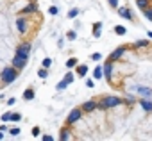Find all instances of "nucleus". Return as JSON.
Listing matches in <instances>:
<instances>
[{"mask_svg": "<svg viewBox=\"0 0 152 141\" xmlns=\"http://www.w3.org/2000/svg\"><path fill=\"white\" fill-rule=\"evenodd\" d=\"M77 73L83 77V75H86L88 73V66L86 64H81V66H77Z\"/></svg>", "mask_w": 152, "mask_h": 141, "instance_id": "obj_12", "label": "nucleus"}, {"mask_svg": "<svg viewBox=\"0 0 152 141\" xmlns=\"http://www.w3.org/2000/svg\"><path fill=\"white\" fill-rule=\"evenodd\" d=\"M124 52H125V47H120V48H116L115 52H111V55H109V59H107V61H109V63H115V61H116V59H118V57H120Z\"/></svg>", "mask_w": 152, "mask_h": 141, "instance_id": "obj_7", "label": "nucleus"}, {"mask_svg": "<svg viewBox=\"0 0 152 141\" xmlns=\"http://www.w3.org/2000/svg\"><path fill=\"white\" fill-rule=\"evenodd\" d=\"M2 121H4V123H7V121H11V113H9V111L2 114Z\"/></svg>", "mask_w": 152, "mask_h": 141, "instance_id": "obj_20", "label": "nucleus"}, {"mask_svg": "<svg viewBox=\"0 0 152 141\" xmlns=\"http://www.w3.org/2000/svg\"><path fill=\"white\" fill-rule=\"evenodd\" d=\"M59 137H61L63 141H64V139H70V132H68V129H63V130H61V136H59Z\"/></svg>", "mask_w": 152, "mask_h": 141, "instance_id": "obj_16", "label": "nucleus"}, {"mask_svg": "<svg viewBox=\"0 0 152 141\" xmlns=\"http://www.w3.org/2000/svg\"><path fill=\"white\" fill-rule=\"evenodd\" d=\"M143 15H145L147 18H150V20H152V11H150V9H143Z\"/></svg>", "mask_w": 152, "mask_h": 141, "instance_id": "obj_28", "label": "nucleus"}, {"mask_svg": "<svg viewBox=\"0 0 152 141\" xmlns=\"http://www.w3.org/2000/svg\"><path fill=\"white\" fill-rule=\"evenodd\" d=\"M102 73H104V72H102V68H100V66H97V68H95V72H93L95 79H100V77H102Z\"/></svg>", "mask_w": 152, "mask_h": 141, "instance_id": "obj_17", "label": "nucleus"}, {"mask_svg": "<svg viewBox=\"0 0 152 141\" xmlns=\"http://www.w3.org/2000/svg\"><path fill=\"white\" fill-rule=\"evenodd\" d=\"M16 77H18V70H16L15 66L4 68V70H2V75H0V79H2L4 84H13V82L16 81Z\"/></svg>", "mask_w": 152, "mask_h": 141, "instance_id": "obj_1", "label": "nucleus"}, {"mask_svg": "<svg viewBox=\"0 0 152 141\" xmlns=\"http://www.w3.org/2000/svg\"><path fill=\"white\" fill-rule=\"evenodd\" d=\"M22 120V114L18 113H11V121H20Z\"/></svg>", "mask_w": 152, "mask_h": 141, "instance_id": "obj_21", "label": "nucleus"}, {"mask_svg": "<svg viewBox=\"0 0 152 141\" xmlns=\"http://www.w3.org/2000/svg\"><path fill=\"white\" fill-rule=\"evenodd\" d=\"M0 139H4V130H0Z\"/></svg>", "mask_w": 152, "mask_h": 141, "instance_id": "obj_36", "label": "nucleus"}, {"mask_svg": "<svg viewBox=\"0 0 152 141\" xmlns=\"http://www.w3.org/2000/svg\"><path fill=\"white\" fill-rule=\"evenodd\" d=\"M109 2H111V6H113V7L116 6V0H109Z\"/></svg>", "mask_w": 152, "mask_h": 141, "instance_id": "obj_35", "label": "nucleus"}, {"mask_svg": "<svg viewBox=\"0 0 152 141\" xmlns=\"http://www.w3.org/2000/svg\"><path fill=\"white\" fill-rule=\"evenodd\" d=\"M75 38H77V36H75V32L70 31V32H68V39H75Z\"/></svg>", "mask_w": 152, "mask_h": 141, "instance_id": "obj_31", "label": "nucleus"}, {"mask_svg": "<svg viewBox=\"0 0 152 141\" xmlns=\"http://www.w3.org/2000/svg\"><path fill=\"white\" fill-rule=\"evenodd\" d=\"M23 100H34V89H25Z\"/></svg>", "mask_w": 152, "mask_h": 141, "instance_id": "obj_11", "label": "nucleus"}, {"mask_svg": "<svg viewBox=\"0 0 152 141\" xmlns=\"http://www.w3.org/2000/svg\"><path fill=\"white\" fill-rule=\"evenodd\" d=\"M66 86H68V84H66V82H64V81H61V82H59V84H57V89H64V88H66Z\"/></svg>", "mask_w": 152, "mask_h": 141, "instance_id": "obj_29", "label": "nucleus"}, {"mask_svg": "<svg viewBox=\"0 0 152 141\" xmlns=\"http://www.w3.org/2000/svg\"><path fill=\"white\" fill-rule=\"evenodd\" d=\"M52 139H54L52 136H43V141H52Z\"/></svg>", "mask_w": 152, "mask_h": 141, "instance_id": "obj_34", "label": "nucleus"}, {"mask_svg": "<svg viewBox=\"0 0 152 141\" xmlns=\"http://www.w3.org/2000/svg\"><path fill=\"white\" fill-rule=\"evenodd\" d=\"M11 66H15L18 72L20 70H23L25 66H27V59H23V57H20V55H15V59H13V64Z\"/></svg>", "mask_w": 152, "mask_h": 141, "instance_id": "obj_6", "label": "nucleus"}, {"mask_svg": "<svg viewBox=\"0 0 152 141\" xmlns=\"http://www.w3.org/2000/svg\"><path fill=\"white\" fill-rule=\"evenodd\" d=\"M81 116H83V109H81V107L72 109V111H70V114H68V118H66V123H68V125L77 123V121L81 120Z\"/></svg>", "mask_w": 152, "mask_h": 141, "instance_id": "obj_3", "label": "nucleus"}, {"mask_svg": "<svg viewBox=\"0 0 152 141\" xmlns=\"http://www.w3.org/2000/svg\"><path fill=\"white\" fill-rule=\"evenodd\" d=\"M48 13H50V15H57V7H50Z\"/></svg>", "mask_w": 152, "mask_h": 141, "instance_id": "obj_33", "label": "nucleus"}, {"mask_svg": "<svg viewBox=\"0 0 152 141\" xmlns=\"http://www.w3.org/2000/svg\"><path fill=\"white\" fill-rule=\"evenodd\" d=\"M115 31H116L118 34H124V32H125V27H122V25H116V27H115Z\"/></svg>", "mask_w": 152, "mask_h": 141, "instance_id": "obj_25", "label": "nucleus"}, {"mask_svg": "<svg viewBox=\"0 0 152 141\" xmlns=\"http://www.w3.org/2000/svg\"><path fill=\"white\" fill-rule=\"evenodd\" d=\"M36 11H38V4L36 2H31L27 7L22 9V15H31V13H36Z\"/></svg>", "mask_w": 152, "mask_h": 141, "instance_id": "obj_9", "label": "nucleus"}, {"mask_svg": "<svg viewBox=\"0 0 152 141\" xmlns=\"http://www.w3.org/2000/svg\"><path fill=\"white\" fill-rule=\"evenodd\" d=\"M120 104H124V100L118 98V97H102V98L97 102V107L107 109V107H115V105H120Z\"/></svg>", "mask_w": 152, "mask_h": 141, "instance_id": "obj_2", "label": "nucleus"}, {"mask_svg": "<svg viewBox=\"0 0 152 141\" xmlns=\"http://www.w3.org/2000/svg\"><path fill=\"white\" fill-rule=\"evenodd\" d=\"M16 29H18L20 34H27V31H29V22L20 16V18L16 20Z\"/></svg>", "mask_w": 152, "mask_h": 141, "instance_id": "obj_5", "label": "nucleus"}, {"mask_svg": "<svg viewBox=\"0 0 152 141\" xmlns=\"http://www.w3.org/2000/svg\"><path fill=\"white\" fill-rule=\"evenodd\" d=\"M95 107H97V100H88V102L83 104L81 109H83V113H90V111H93Z\"/></svg>", "mask_w": 152, "mask_h": 141, "instance_id": "obj_8", "label": "nucleus"}, {"mask_svg": "<svg viewBox=\"0 0 152 141\" xmlns=\"http://www.w3.org/2000/svg\"><path fill=\"white\" fill-rule=\"evenodd\" d=\"M102 72H104V73H106L107 77H111V73H113V63H109V61H107V63H106V66H104V70H102Z\"/></svg>", "mask_w": 152, "mask_h": 141, "instance_id": "obj_10", "label": "nucleus"}, {"mask_svg": "<svg viewBox=\"0 0 152 141\" xmlns=\"http://www.w3.org/2000/svg\"><path fill=\"white\" fill-rule=\"evenodd\" d=\"M38 75H39L41 79H47V75H48V72H47V68H41L39 72H38Z\"/></svg>", "mask_w": 152, "mask_h": 141, "instance_id": "obj_22", "label": "nucleus"}, {"mask_svg": "<svg viewBox=\"0 0 152 141\" xmlns=\"http://www.w3.org/2000/svg\"><path fill=\"white\" fill-rule=\"evenodd\" d=\"M143 107H145V111H152V102L145 100V102H143Z\"/></svg>", "mask_w": 152, "mask_h": 141, "instance_id": "obj_24", "label": "nucleus"}, {"mask_svg": "<svg viewBox=\"0 0 152 141\" xmlns=\"http://www.w3.org/2000/svg\"><path fill=\"white\" fill-rule=\"evenodd\" d=\"M77 15H79V11H77V9H72V11L68 13V16H70V18H75Z\"/></svg>", "mask_w": 152, "mask_h": 141, "instance_id": "obj_26", "label": "nucleus"}, {"mask_svg": "<svg viewBox=\"0 0 152 141\" xmlns=\"http://www.w3.org/2000/svg\"><path fill=\"white\" fill-rule=\"evenodd\" d=\"M66 66H68V68H73V66H77V59H75V57H72V59H68V63H66Z\"/></svg>", "mask_w": 152, "mask_h": 141, "instance_id": "obj_18", "label": "nucleus"}, {"mask_svg": "<svg viewBox=\"0 0 152 141\" xmlns=\"http://www.w3.org/2000/svg\"><path fill=\"white\" fill-rule=\"evenodd\" d=\"M50 64H52V59H48V57H47V59H43V68H47V70H48V68H50Z\"/></svg>", "mask_w": 152, "mask_h": 141, "instance_id": "obj_23", "label": "nucleus"}, {"mask_svg": "<svg viewBox=\"0 0 152 141\" xmlns=\"http://www.w3.org/2000/svg\"><path fill=\"white\" fill-rule=\"evenodd\" d=\"M29 54H31V43H23L16 48V55H20L23 59H29Z\"/></svg>", "mask_w": 152, "mask_h": 141, "instance_id": "obj_4", "label": "nucleus"}, {"mask_svg": "<svg viewBox=\"0 0 152 141\" xmlns=\"http://www.w3.org/2000/svg\"><path fill=\"white\" fill-rule=\"evenodd\" d=\"M93 29H95L93 36H95V38H99V36H100V29H102V25H100V23H95V25H93Z\"/></svg>", "mask_w": 152, "mask_h": 141, "instance_id": "obj_15", "label": "nucleus"}, {"mask_svg": "<svg viewBox=\"0 0 152 141\" xmlns=\"http://www.w3.org/2000/svg\"><path fill=\"white\" fill-rule=\"evenodd\" d=\"M32 136H34V137L39 136V127H34V129H32Z\"/></svg>", "mask_w": 152, "mask_h": 141, "instance_id": "obj_30", "label": "nucleus"}, {"mask_svg": "<svg viewBox=\"0 0 152 141\" xmlns=\"http://www.w3.org/2000/svg\"><path fill=\"white\" fill-rule=\"evenodd\" d=\"M136 2H138V7H140L141 11L148 7V0H136Z\"/></svg>", "mask_w": 152, "mask_h": 141, "instance_id": "obj_14", "label": "nucleus"}, {"mask_svg": "<svg viewBox=\"0 0 152 141\" xmlns=\"http://www.w3.org/2000/svg\"><path fill=\"white\" fill-rule=\"evenodd\" d=\"M9 134H11V136H18V134H20V129H16V127H15V129H11V130H9Z\"/></svg>", "mask_w": 152, "mask_h": 141, "instance_id": "obj_27", "label": "nucleus"}, {"mask_svg": "<svg viewBox=\"0 0 152 141\" xmlns=\"http://www.w3.org/2000/svg\"><path fill=\"white\" fill-rule=\"evenodd\" d=\"M63 81H64V82H66V84H70V82H73V73H66V75H64V79H63Z\"/></svg>", "mask_w": 152, "mask_h": 141, "instance_id": "obj_19", "label": "nucleus"}, {"mask_svg": "<svg viewBox=\"0 0 152 141\" xmlns=\"http://www.w3.org/2000/svg\"><path fill=\"white\" fill-rule=\"evenodd\" d=\"M118 13H120L122 16H125V18H132V13H131L129 9H125V7H120V9H118Z\"/></svg>", "mask_w": 152, "mask_h": 141, "instance_id": "obj_13", "label": "nucleus"}, {"mask_svg": "<svg viewBox=\"0 0 152 141\" xmlns=\"http://www.w3.org/2000/svg\"><path fill=\"white\" fill-rule=\"evenodd\" d=\"M100 57H102L100 54H93V55H91V59H93V61H100Z\"/></svg>", "mask_w": 152, "mask_h": 141, "instance_id": "obj_32", "label": "nucleus"}]
</instances>
